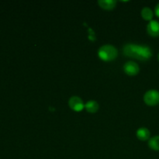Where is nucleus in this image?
I'll use <instances>...</instances> for the list:
<instances>
[{"label": "nucleus", "mask_w": 159, "mask_h": 159, "mask_svg": "<svg viewBox=\"0 0 159 159\" xmlns=\"http://www.w3.org/2000/svg\"><path fill=\"white\" fill-rule=\"evenodd\" d=\"M124 53L127 57L141 61L148 60L152 56V51L149 47L133 43L126 44L124 47Z\"/></svg>", "instance_id": "f257e3e1"}, {"label": "nucleus", "mask_w": 159, "mask_h": 159, "mask_svg": "<svg viewBox=\"0 0 159 159\" xmlns=\"http://www.w3.org/2000/svg\"><path fill=\"white\" fill-rule=\"evenodd\" d=\"M118 51L114 46L110 44H106L101 47L98 51V55L99 58L105 61H110L116 59L117 57Z\"/></svg>", "instance_id": "f03ea898"}, {"label": "nucleus", "mask_w": 159, "mask_h": 159, "mask_svg": "<svg viewBox=\"0 0 159 159\" xmlns=\"http://www.w3.org/2000/svg\"><path fill=\"white\" fill-rule=\"evenodd\" d=\"M144 101L147 105L154 107L159 103V92L155 89H151L146 92L144 96Z\"/></svg>", "instance_id": "7ed1b4c3"}, {"label": "nucleus", "mask_w": 159, "mask_h": 159, "mask_svg": "<svg viewBox=\"0 0 159 159\" xmlns=\"http://www.w3.org/2000/svg\"><path fill=\"white\" fill-rule=\"evenodd\" d=\"M68 106L72 110L75 112H80L81 110H83L85 107L84 102L82 99L79 96H71L68 100Z\"/></svg>", "instance_id": "20e7f679"}, {"label": "nucleus", "mask_w": 159, "mask_h": 159, "mask_svg": "<svg viewBox=\"0 0 159 159\" xmlns=\"http://www.w3.org/2000/svg\"><path fill=\"white\" fill-rule=\"evenodd\" d=\"M124 71L130 76L137 75L140 71L139 65L134 61H127L124 65Z\"/></svg>", "instance_id": "39448f33"}, {"label": "nucleus", "mask_w": 159, "mask_h": 159, "mask_svg": "<svg viewBox=\"0 0 159 159\" xmlns=\"http://www.w3.org/2000/svg\"><path fill=\"white\" fill-rule=\"evenodd\" d=\"M148 34L153 37H159V22L157 20H152L147 26Z\"/></svg>", "instance_id": "423d86ee"}, {"label": "nucleus", "mask_w": 159, "mask_h": 159, "mask_svg": "<svg viewBox=\"0 0 159 159\" xmlns=\"http://www.w3.org/2000/svg\"><path fill=\"white\" fill-rule=\"evenodd\" d=\"M98 4L101 8L107 10H111L116 6V1L115 0H99Z\"/></svg>", "instance_id": "0eeeda50"}, {"label": "nucleus", "mask_w": 159, "mask_h": 159, "mask_svg": "<svg viewBox=\"0 0 159 159\" xmlns=\"http://www.w3.org/2000/svg\"><path fill=\"white\" fill-rule=\"evenodd\" d=\"M137 138L141 141H147L150 138V131L146 127H141L136 132Z\"/></svg>", "instance_id": "6e6552de"}, {"label": "nucleus", "mask_w": 159, "mask_h": 159, "mask_svg": "<svg viewBox=\"0 0 159 159\" xmlns=\"http://www.w3.org/2000/svg\"><path fill=\"white\" fill-rule=\"evenodd\" d=\"M85 110H87V112L90 113H95L98 111V110L99 109V105L96 101L95 100H90L89 102H86V104L85 105Z\"/></svg>", "instance_id": "1a4fd4ad"}, {"label": "nucleus", "mask_w": 159, "mask_h": 159, "mask_svg": "<svg viewBox=\"0 0 159 159\" xmlns=\"http://www.w3.org/2000/svg\"><path fill=\"white\" fill-rule=\"evenodd\" d=\"M153 16L154 13L150 8L144 7L143 8L142 10H141V16L143 17L144 20L152 21V18H153Z\"/></svg>", "instance_id": "9d476101"}, {"label": "nucleus", "mask_w": 159, "mask_h": 159, "mask_svg": "<svg viewBox=\"0 0 159 159\" xmlns=\"http://www.w3.org/2000/svg\"><path fill=\"white\" fill-rule=\"evenodd\" d=\"M148 146L154 151H159V135L151 138L148 141Z\"/></svg>", "instance_id": "9b49d317"}, {"label": "nucleus", "mask_w": 159, "mask_h": 159, "mask_svg": "<svg viewBox=\"0 0 159 159\" xmlns=\"http://www.w3.org/2000/svg\"><path fill=\"white\" fill-rule=\"evenodd\" d=\"M155 15H156L158 17H159V3H158V4L156 5V6H155Z\"/></svg>", "instance_id": "f8f14e48"}, {"label": "nucleus", "mask_w": 159, "mask_h": 159, "mask_svg": "<svg viewBox=\"0 0 159 159\" xmlns=\"http://www.w3.org/2000/svg\"><path fill=\"white\" fill-rule=\"evenodd\" d=\"M158 60H159V54H158Z\"/></svg>", "instance_id": "ddd939ff"}]
</instances>
